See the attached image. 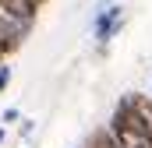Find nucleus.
Segmentation results:
<instances>
[{
	"label": "nucleus",
	"mask_w": 152,
	"mask_h": 148,
	"mask_svg": "<svg viewBox=\"0 0 152 148\" xmlns=\"http://www.w3.org/2000/svg\"><path fill=\"white\" fill-rule=\"evenodd\" d=\"M124 7L120 4H103L99 11H96V18H92V39L99 42V49H106V42L124 28Z\"/></svg>",
	"instance_id": "1"
},
{
	"label": "nucleus",
	"mask_w": 152,
	"mask_h": 148,
	"mask_svg": "<svg viewBox=\"0 0 152 148\" xmlns=\"http://www.w3.org/2000/svg\"><path fill=\"white\" fill-rule=\"evenodd\" d=\"M85 148H120V141L113 138L110 127H99V131H92V138H88V145H85Z\"/></svg>",
	"instance_id": "2"
},
{
	"label": "nucleus",
	"mask_w": 152,
	"mask_h": 148,
	"mask_svg": "<svg viewBox=\"0 0 152 148\" xmlns=\"http://www.w3.org/2000/svg\"><path fill=\"white\" fill-rule=\"evenodd\" d=\"M0 120H4V127H7V123H21L25 116H21V113L14 110V106H7V110H4V116H0Z\"/></svg>",
	"instance_id": "3"
},
{
	"label": "nucleus",
	"mask_w": 152,
	"mask_h": 148,
	"mask_svg": "<svg viewBox=\"0 0 152 148\" xmlns=\"http://www.w3.org/2000/svg\"><path fill=\"white\" fill-rule=\"evenodd\" d=\"M32 131H36V120H32V116H25V120L18 123V134H21V138H32Z\"/></svg>",
	"instance_id": "4"
},
{
	"label": "nucleus",
	"mask_w": 152,
	"mask_h": 148,
	"mask_svg": "<svg viewBox=\"0 0 152 148\" xmlns=\"http://www.w3.org/2000/svg\"><path fill=\"white\" fill-rule=\"evenodd\" d=\"M7 88H11V67L4 64L0 67V92H7Z\"/></svg>",
	"instance_id": "5"
},
{
	"label": "nucleus",
	"mask_w": 152,
	"mask_h": 148,
	"mask_svg": "<svg viewBox=\"0 0 152 148\" xmlns=\"http://www.w3.org/2000/svg\"><path fill=\"white\" fill-rule=\"evenodd\" d=\"M28 4H32L36 11H42V7H46V0H28Z\"/></svg>",
	"instance_id": "6"
},
{
	"label": "nucleus",
	"mask_w": 152,
	"mask_h": 148,
	"mask_svg": "<svg viewBox=\"0 0 152 148\" xmlns=\"http://www.w3.org/2000/svg\"><path fill=\"white\" fill-rule=\"evenodd\" d=\"M4 141H7V127L0 123V145H4Z\"/></svg>",
	"instance_id": "7"
},
{
	"label": "nucleus",
	"mask_w": 152,
	"mask_h": 148,
	"mask_svg": "<svg viewBox=\"0 0 152 148\" xmlns=\"http://www.w3.org/2000/svg\"><path fill=\"white\" fill-rule=\"evenodd\" d=\"M149 113H152V95H149Z\"/></svg>",
	"instance_id": "8"
},
{
	"label": "nucleus",
	"mask_w": 152,
	"mask_h": 148,
	"mask_svg": "<svg viewBox=\"0 0 152 148\" xmlns=\"http://www.w3.org/2000/svg\"><path fill=\"white\" fill-rule=\"evenodd\" d=\"M149 88H152V78H149Z\"/></svg>",
	"instance_id": "9"
}]
</instances>
